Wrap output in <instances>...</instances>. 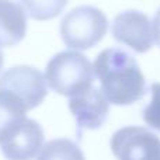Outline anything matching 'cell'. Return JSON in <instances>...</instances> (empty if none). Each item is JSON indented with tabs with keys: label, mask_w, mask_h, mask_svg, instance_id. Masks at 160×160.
<instances>
[{
	"label": "cell",
	"mask_w": 160,
	"mask_h": 160,
	"mask_svg": "<svg viewBox=\"0 0 160 160\" xmlns=\"http://www.w3.org/2000/svg\"><path fill=\"white\" fill-rule=\"evenodd\" d=\"M27 14L21 4L0 0V47H14L25 37Z\"/></svg>",
	"instance_id": "9"
},
{
	"label": "cell",
	"mask_w": 160,
	"mask_h": 160,
	"mask_svg": "<svg viewBox=\"0 0 160 160\" xmlns=\"http://www.w3.org/2000/svg\"><path fill=\"white\" fill-rule=\"evenodd\" d=\"M100 90L110 104L131 105L146 94V80L132 55L121 48H108L93 65Z\"/></svg>",
	"instance_id": "1"
},
{
	"label": "cell",
	"mask_w": 160,
	"mask_h": 160,
	"mask_svg": "<svg viewBox=\"0 0 160 160\" xmlns=\"http://www.w3.org/2000/svg\"><path fill=\"white\" fill-rule=\"evenodd\" d=\"M0 91L16 97L30 111L38 107L47 97V80L41 70L21 65L6 70L0 76Z\"/></svg>",
	"instance_id": "4"
},
{
	"label": "cell",
	"mask_w": 160,
	"mask_h": 160,
	"mask_svg": "<svg viewBox=\"0 0 160 160\" xmlns=\"http://www.w3.org/2000/svg\"><path fill=\"white\" fill-rule=\"evenodd\" d=\"M44 143V131L37 121H25L7 139L0 142L2 153L7 160H32Z\"/></svg>",
	"instance_id": "8"
},
{
	"label": "cell",
	"mask_w": 160,
	"mask_h": 160,
	"mask_svg": "<svg viewBox=\"0 0 160 160\" xmlns=\"http://www.w3.org/2000/svg\"><path fill=\"white\" fill-rule=\"evenodd\" d=\"M118 160H160V139L148 128L131 125L118 129L110 141Z\"/></svg>",
	"instance_id": "5"
},
{
	"label": "cell",
	"mask_w": 160,
	"mask_h": 160,
	"mask_svg": "<svg viewBox=\"0 0 160 160\" xmlns=\"http://www.w3.org/2000/svg\"><path fill=\"white\" fill-rule=\"evenodd\" d=\"M28 16L38 21L55 18L66 7L68 0H18Z\"/></svg>",
	"instance_id": "12"
},
{
	"label": "cell",
	"mask_w": 160,
	"mask_h": 160,
	"mask_svg": "<svg viewBox=\"0 0 160 160\" xmlns=\"http://www.w3.org/2000/svg\"><path fill=\"white\" fill-rule=\"evenodd\" d=\"M3 63H4V56H3V52H2V49H0V70H2V68H3Z\"/></svg>",
	"instance_id": "15"
},
{
	"label": "cell",
	"mask_w": 160,
	"mask_h": 160,
	"mask_svg": "<svg viewBox=\"0 0 160 160\" xmlns=\"http://www.w3.org/2000/svg\"><path fill=\"white\" fill-rule=\"evenodd\" d=\"M45 80L51 90L70 98L93 87L94 69L83 53L63 51L48 62Z\"/></svg>",
	"instance_id": "2"
},
{
	"label": "cell",
	"mask_w": 160,
	"mask_h": 160,
	"mask_svg": "<svg viewBox=\"0 0 160 160\" xmlns=\"http://www.w3.org/2000/svg\"><path fill=\"white\" fill-rule=\"evenodd\" d=\"M108 20L100 8L79 6L70 10L61 21V37L68 48L86 51L96 47L105 37Z\"/></svg>",
	"instance_id": "3"
},
{
	"label": "cell",
	"mask_w": 160,
	"mask_h": 160,
	"mask_svg": "<svg viewBox=\"0 0 160 160\" xmlns=\"http://www.w3.org/2000/svg\"><path fill=\"white\" fill-rule=\"evenodd\" d=\"M111 34L117 42L127 45L138 53L148 52L155 42L152 21L138 10H125L117 14L111 25Z\"/></svg>",
	"instance_id": "6"
},
{
	"label": "cell",
	"mask_w": 160,
	"mask_h": 160,
	"mask_svg": "<svg viewBox=\"0 0 160 160\" xmlns=\"http://www.w3.org/2000/svg\"><path fill=\"white\" fill-rule=\"evenodd\" d=\"M152 31H153V39H155V42L160 47V8L158 10V13H156L155 18H153Z\"/></svg>",
	"instance_id": "14"
},
{
	"label": "cell",
	"mask_w": 160,
	"mask_h": 160,
	"mask_svg": "<svg viewBox=\"0 0 160 160\" xmlns=\"http://www.w3.org/2000/svg\"><path fill=\"white\" fill-rule=\"evenodd\" d=\"M152 98L143 108L142 115L148 127L160 132V83H153L150 86Z\"/></svg>",
	"instance_id": "13"
},
{
	"label": "cell",
	"mask_w": 160,
	"mask_h": 160,
	"mask_svg": "<svg viewBox=\"0 0 160 160\" xmlns=\"http://www.w3.org/2000/svg\"><path fill=\"white\" fill-rule=\"evenodd\" d=\"M69 110L80 129H98L108 117L110 102L100 88L93 86L87 91L69 98Z\"/></svg>",
	"instance_id": "7"
},
{
	"label": "cell",
	"mask_w": 160,
	"mask_h": 160,
	"mask_svg": "<svg viewBox=\"0 0 160 160\" xmlns=\"http://www.w3.org/2000/svg\"><path fill=\"white\" fill-rule=\"evenodd\" d=\"M37 160H86L78 143L66 138L49 141L41 148Z\"/></svg>",
	"instance_id": "11"
},
{
	"label": "cell",
	"mask_w": 160,
	"mask_h": 160,
	"mask_svg": "<svg viewBox=\"0 0 160 160\" xmlns=\"http://www.w3.org/2000/svg\"><path fill=\"white\" fill-rule=\"evenodd\" d=\"M24 105L11 94L0 91V142L7 139L27 118Z\"/></svg>",
	"instance_id": "10"
}]
</instances>
